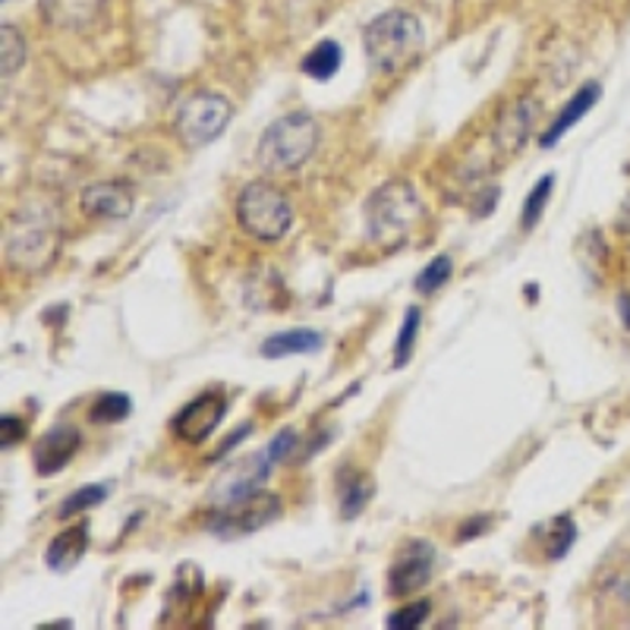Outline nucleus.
Wrapping results in <instances>:
<instances>
[{
  "label": "nucleus",
  "mask_w": 630,
  "mask_h": 630,
  "mask_svg": "<svg viewBox=\"0 0 630 630\" xmlns=\"http://www.w3.org/2000/svg\"><path fill=\"white\" fill-rule=\"evenodd\" d=\"M363 48H366V57L378 73L394 76L407 70L410 63L423 55L426 32H423V22L413 13L391 10V13H382L366 26Z\"/></svg>",
  "instance_id": "f257e3e1"
},
{
  "label": "nucleus",
  "mask_w": 630,
  "mask_h": 630,
  "mask_svg": "<svg viewBox=\"0 0 630 630\" xmlns=\"http://www.w3.org/2000/svg\"><path fill=\"white\" fill-rule=\"evenodd\" d=\"M318 124L313 114H284L262 132L256 146V165L265 174H294L306 165L318 149Z\"/></svg>",
  "instance_id": "f03ea898"
},
{
  "label": "nucleus",
  "mask_w": 630,
  "mask_h": 630,
  "mask_svg": "<svg viewBox=\"0 0 630 630\" xmlns=\"http://www.w3.org/2000/svg\"><path fill=\"white\" fill-rule=\"evenodd\" d=\"M363 211H366V227H370L372 240L391 246V243L404 240L416 227V222L423 218V199L404 180H391L372 193Z\"/></svg>",
  "instance_id": "7ed1b4c3"
},
{
  "label": "nucleus",
  "mask_w": 630,
  "mask_h": 630,
  "mask_svg": "<svg viewBox=\"0 0 630 630\" xmlns=\"http://www.w3.org/2000/svg\"><path fill=\"white\" fill-rule=\"evenodd\" d=\"M237 224L259 243H278L294 227V208L287 196L265 180H253L237 196Z\"/></svg>",
  "instance_id": "20e7f679"
},
{
  "label": "nucleus",
  "mask_w": 630,
  "mask_h": 630,
  "mask_svg": "<svg viewBox=\"0 0 630 630\" xmlns=\"http://www.w3.org/2000/svg\"><path fill=\"white\" fill-rule=\"evenodd\" d=\"M280 518V499L275 492H265V489H253L246 495L215 504V511L205 520V530L208 533H218V537H249V533H259L262 526L275 523Z\"/></svg>",
  "instance_id": "39448f33"
},
{
  "label": "nucleus",
  "mask_w": 630,
  "mask_h": 630,
  "mask_svg": "<svg viewBox=\"0 0 630 630\" xmlns=\"http://www.w3.org/2000/svg\"><path fill=\"white\" fill-rule=\"evenodd\" d=\"M234 117V105L218 92H196L186 98L184 108L177 111L174 132L186 149H203L215 142Z\"/></svg>",
  "instance_id": "423d86ee"
},
{
  "label": "nucleus",
  "mask_w": 630,
  "mask_h": 630,
  "mask_svg": "<svg viewBox=\"0 0 630 630\" xmlns=\"http://www.w3.org/2000/svg\"><path fill=\"white\" fill-rule=\"evenodd\" d=\"M224 413H227V397L222 391H203L170 420V432L186 445H203L222 426Z\"/></svg>",
  "instance_id": "0eeeda50"
},
{
  "label": "nucleus",
  "mask_w": 630,
  "mask_h": 630,
  "mask_svg": "<svg viewBox=\"0 0 630 630\" xmlns=\"http://www.w3.org/2000/svg\"><path fill=\"white\" fill-rule=\"evenodd\" d=\"M432 564H435V549L429 545L426 539H413L407 549L397 555V561L391 564L388 593L404 599V595L423 590L432 580Z\"/></svg>",
  "instance_id": "6e6552de"
},
{
  "label": "nucleus",
  "mask_w": 630,
  "mask_h": 630,
  "mask_svg": "<svg viewBox=\"0 0 630 630\" xmlns=\"http://www.w3.org/2000/svg\"><path fill=\"white\" fill-rule=\"evenodd\" d=\"M82 447V432L73 423H57L48 432H41L32 451V464L38 476H57L63 466L73 461Z\"/></svg>",
  "instance_id": "1a4fd4ad"
},
{
  "label": "nucleus",
  "mask_w": 630,
  "mask_h": 630,
  "mask_svg": "<svg viewBox=\"0 0 630 630\" xmlns=\"http://www.w3.org/2000/svg\"><path fill=\"white\" fill-rule=\"evenodd\" d=\"M108 0H38L45 26L57 32H89L105 17Z\"/></svg>",
  "instance_id": "9d476101"
},
{
  "label": "nucleus",
  "mask_w": 630,
  "mask_h": 630,
  "mask_svg": "<svg viewBox=\"0 0 630 630\" xmlns=\"http://www.w3.org/2000/svg\"><path fill=\"white\" fill-rule=\"evenodd\" d=\"M79 205L95 222H127L132 215V193L127 184H92L82 189Z\"/></svg>",
  "instance_id": "9b49d317"
},
{
  "label": "nucleus",
  "mask_w": 630,
  "mask_h": 630,
  "mask_svg": "<svg viewBox=\"0 0 630 630\" xmlns=\"http://www.w3.org/2000/svg\"><path fill=\"white\" fill-rule=\"evenodd\" d=\"M599 98H602V86L599 82H587V86H580L577 89V95L561 108V114L555 117V124L549 127V130L542 132V139H539V146L542 149H552L558 139L564 136V132L571 130L574 124H580L583 120V114H590L599 105Z\"/></svg>",
  "instance_id": "f8f14e48"
},
{
  "label": "nucleus",
  "mask_w": 630,
  "mask_h": 630,
  "mask_svg": "<svg viewBox=\"0 0 630 630\" xmlns=\"http://www.w3.org/2000/svg\"><path fill=\"white\" fill-rule=\"evenodd\" d=\"M539 101L537 98H520L518 105H511L508 111L501 114L499 132H495V142L504 151H520L523 139L530 136V127L537 124Z\"/></svg>",
  "instance_id": "ddd939ff"
},
{
  "label": "nucleus",
  "mask_w": 630,
  "mask_h": 630,
  "mask_svg": "<svg viewBox=\"0 0 630 630\" xmlns=\"http://www.w3.org/2000/svg\"><path fill=\"white\" fill-rule=\"evenodd\" d=\"M89 552V523H76L70 530H63L60 537L51 539L45 561L51 571H73L76 564Z\"/></svg>",
  "instance_id": "4468645a"
},
{
  "label": "nucleus",
  "mask_w": 630,
  "mask_h": 630,
  "mask_svg": "<svg viewBox=\"0 0 630 630\" xmlns=\"http://www.w3.org/2000/svg\"><path fill=\"white\" fill-rule=\"evenodd\" d=\"M375 495V482L370 473H360L353 466H344L337 473V504H341V518H360V511L366 508Z\"/></svg>",
  "instance_id": "2eb2a0df"
},
{
  "label": "nucleus",
  "mask_w": 630,
  "mask_h": 630,
  "mask_svg": "<svg viewBox=\"0 0 630 630\" xmlns=\"http://www.w3.org/2000/svg\"><path fill=\"white\" fill-rule=\"evenodd\" d=\"M322 347V334L309 328H294V332H278L262 341L259 353L265 360H284V356H299V353H315Z\"/></svg>",
  "instance_id": "dca6fc26"
},
{
  "label": "nucleus",
  "mask_w": 630,
  "mask_h": 630,
  "mask_svg": "<svg viewBox=\"0 0 630 630\" xmlns=\"http://www.w3.org/2000/svg\"><path fill=\"white\" fill-rule=\"evenodd\" d=\"M51 256H55V240L38 227H29L26 234H17L10 240V259L17 262L19 268H41Z\"/></svg>",
  "instance_id": "f3484780"
},
{
  "label": "nucleus",
  "mask_w": 630,
  "mask_h": 630,
  "mask_svg": "<svg viewBox=\"0 0 630 630\" xmlns=\"http://www.w3.org/2000/svg\"><path fill=\"white\" fill-rule=\"evenodd\" d=\"M341 63H344V51H341V45L337 41H322V45H315L309 55L303 57V63H299V70L306 76H313L318 82H325V79H332L337 70H341Z\"/></svg>",
  "instance_id": "a211bd4d"
},
{
  "label": "nucleus",
  "mask_w": 630,
  "mask_h": 630,
  "mask_svg": "<svg viewBox=\"0 0 630 630\" xmlns=\"http://www.w3.org/2000/svg\"><path fill=\"white\" fill-rule=\"evenodd\" d=\"M132 413V401L124 391H105L95 397V404L89 407V420L98 426H111V423H124Z\"/></svg>",
  "instance_id": "6ab92c4d"
},
{
  "label": "nucleus",
  "mask_w": 630,
  "mask_h": 630,
  "mask_svg": "<svg viewBox=\"0 0 630 630\" xmlns=\"http://www.w3.org/2000/svg\"><path fill=\"white\" fill-rule=\"evenodd\" d=\"M26 63V41L19 36V29L13 26H3L0 29V73H3V82L10 76H17Z\"/></svg>",
  "instance_id": "aec40b11"
},
{
  "label": "nucleus",
  "mask_w": 630,
  "mask_h": 630,
  "mask_svg": "<svg viewBox=\"0 0 630 630\" xmlns=\"http://www.w3.org/2000/svg\"><path fill=\"white\" fill-rule=\"evenodd\" d=\"M420 325H423V313L416 306H410L407 313H404V325L397 332V344H394V370H404L410 363V356L416 351Z\"/></svg>",
  "instance_id": "412c9836"
},
{
  "label": "nucleus",
  "mask_w": 630,
  "mask_h": 630,
  "mask_svg": "<svg viewBox=\"0 0 630 630\" xmlns=\"http://www.w3.org/2000/svg\"><path fill=\"white\" fill-rule=\"evenodd\" d=\"M545 533H549V537H545V555L558 561V558H564L571 552V545H574L577 539V526L571 514H558V518L545 526Z\"/></svg>",
  "instance_id": "4be33fe9"
},
{
  "label": "nucleus",
  "mask_w": 630,
  "mask_h": 630,
  "mask_svg": "<svg viewBox=\"0 0 630 630\" xmlns=\"http://www.w3.org/2000/svg\"><path fill=\"white\" fill-rule=\"evenodd\" d=\"M105 499H108V485H82V489H76V492L67 495L57 514H60V520L76 518V514H86V511L98 508Z\"/></svg>",
  "instance_id": "5701e85b"
},
{
  "label": "nucleus",
  "mask_w": 630,
  "mask_h": 630,
  "mask_svg": "<svg viewBox=\"0 0 630 630\" xmlns=\"http://www.w3.org/2000/svg\"><path fill=\"white\" fill-rule=\"evenodd\" d=\"M451 275H454V262H451V256H435V259L429 262L426 268L416 275V291L420 294H435V291H442L447 280H451Z\"/></svg>",
  "instance_id": "b1692460"
},
{
  "label": "nucleus",
  "mask_w": 630,
  "mask_h": 630,
  "mask_svg": "<svg viewBox=\"0 0 630 630\" xmlns=\"http://www.w3.org/2000/svg\"><path fill=\"white\" fill-rule=\"evenodd\" d=\"M552 186H555V177L545 174V177L533 186V193L526 196V203H523V230H533L539 224L542 211H545V205L552 199Z\"/></svg>",
  "instance_id": "393cba45"
},
{
  "label": "nucleus",
  "mask_w": 630,
  "mask_h": 630,
  "mask_svg": "<svg viewBox=\"0 0 630 630\" xmlns=\"http://www.w3.org/2000/svg\"><path fill=\"white\" fill-rule=\"evenodd\" d=\"M429 614H432V602H429V599H420V602H410V606H404V609H397L394 614H388L385 628H388V630H413V628H420V624L426 621Z\"/></svg>",
  "instance_id": "a878e982"
},
{
  "label": "nucleus",
  "mask_w": 630,
  "mask_h": 630,
  "mask_svg": "<svg viewBox=\"0 0 630 630\" xmlns=\"http://www.w3.org/2000/svg\"><path fill=\"white\" fill-rule=\"evenodd\" d=\"M22 439H26V423H22V416H13V413L0 416V445H19Z\"/></svg>",
  "instance_id": "bb28decb"
},
{
  "label": "nucleus",
  "mask_w": 630,
  "mask_h": 630,
  "mask_svg": "<svg viewBox=\"0 0 630 630\" xmlns=\"http://www.w3.org/2000/svg\"><path fill=\"white\" fill-rule=\"evenodd\" d=\"M485 526H489V518H485V514H480V518L473 520L470 526H464V530H461V542H466V539H473V537H480Z\"/></svg>",
  "instance_id": "cd10ccee"
},
{
  "label": "nucleus",
  "mask_w": 630,
  "mask_h": 630,
  "mask_svg": "<svg viewBox=\"0 0 630 630\" xmlns=\"http://www.w3.org/2000/svg\"><path fill=\"white\" fill-rule=\"evenodd\" d=\"M249 432H253V426H249V423H246V426H243V429H237V432H234V435H230V439L224 442V447H222V451H218V457H222V454H227V451H230V447L237 445L240 439H246Z\"/></svg>",
  "instance_id": "c85d7f7f"
},
{
  "label": "nucleus",
  "mask_w": 630,
  "mask_h": 630,
  "mask_svg": "<svg viewBox=\"0 0 630 630\" xmlns=\"http://www.w3.org/2000/svg\"><path fill=\"white\" fill-rule=\"evenodd\" d=\"M618 315H621L624 328L630 332V294H621V297H618Z\"/></svg>",
  "instance_id": "c756f323"
}]
</instances>
